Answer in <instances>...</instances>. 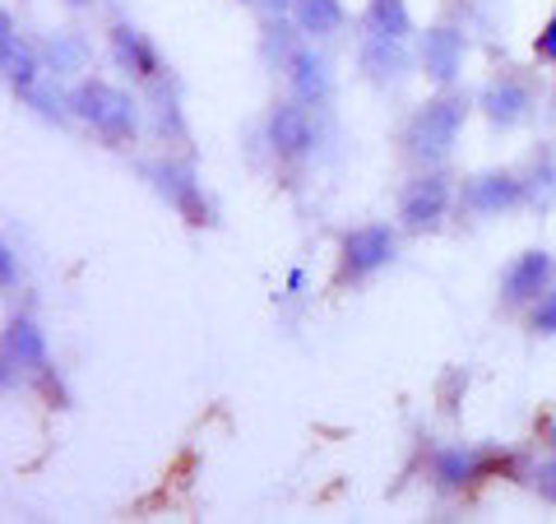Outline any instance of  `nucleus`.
<instances>
[{
	"label": "nucleus",
	"instance_id": "nucleus-1",
	"mask_svg": "<svg viewBox=\"0 0 556 524\" xmlns=\"http://www.w3.org/2000/svg\"><path fill=\"white\" fill-rule=\"evenodd\" d=\"M459 126H464V98L445 93L437 102H427V108H417V116L408 121V153L417 163H445L450 149H455L459 139Z\"/></svg>",
	"mask_w": 556,
	"mask_h": 524
},
{
	"label": "nucleus",
	"instance_id": "nucleus-2",
	"mask_svg": "<svg viewBox=\"0 0 556 524\" xmlns=\"http://www.w3.org/2000/svg\"><path fill=\"white\" fill-rule=\"evenodd\" d=\"M70 108L84 126H93L98 135L108 139H130L135 135V102L130 93H121L116 84H102V79H84L75 93H70Z\"/></svg>",
	"mask_w": 556,
	"mask_h": 524
},
{
	"label": "nucleus",
	"instance_id": "nucleus-3",
	"mask_svg": "<svg viewBox=\"0 0 556 524\" xmlns=\"http://www.w3.org/2000/svg\"><path fill=\"white\" fill-rule=\"evenodd\" d=\"M390 255H394V233L386 228V223H367V228H357V233L343 237V247H339V278L376 274Z\"/></svg>",
	"mask_w": 556,
	"mask_h": 524
},
{
	"label": "nucleus",
	"instance_id": "nucleus-4",
	"mask_svg": "<svg viewBox=\"0 0 556 524\" xmlns=\"http://www.w3.org/2000/svg\"><path fill=\"white\" fill-rule=\"evenodd\" d=\"M445 209H450V182L441 172H422V177L408 182L404 200H399V219H404L413 233H427L445 219Z\"/></svg>",
	"mask_w": 556,
	"mask_h": 524
},
{
	"label": "nucleus",
	"instance_id": "nucleus-5",
	"mask_svg": "<svg viewBox=\"0 0 556 524\" xmlns=\"http://www.w3.org/2000/svg\"><path fill=\"white\" fill-rule=\"evenodd\" d=\"M519 200H525V186H519L510 172H482V177H473L464 190V204L482 219L501 214V209H515Z\"/></svg>",
	"mask_w": 556,
	"mask_h": 524
},
{
	"label": "nucleus",
	"instance_id": "nucleus-6",
	"mask_svg": "<svg viewBox=\"0 0 556 524\" xmlns=\"http://www.w3.org/2000/svg\"><path fill=\"white\" fill-rule=\"evenodd\" d=\"M547 278H552V255L525 251V255H515V265L506 270V278H501V292H506L510 307H525L547 288Z\"/></svg>",
	"mask_w": 556,
	"mask_h": 524
},
{
	"label": "nucleus",
	"instance_id": "nucleus-7",
	"mask_svg": "<svg viewBox=\"0 0 556 524\" xmlns=\"http://www.w3.org/2000/svg\"><path fill=\"white\" fill-rule=\"evenodd\" d=\"M0 61H5V84L20 98H28L33 89H38V57H33L28 42H20V33H14L10 14L0 20Z\"/></svg>",
	"mask_w": 556,
	"mask_h": 524
},
{
	"label": "nucleus",
	"instance_id": "nucleus-8",
	"mask_svg": "<svg viewBox=\"0 0 556 524\" xmlns=\"http://www.w3.org/2000/svg\"><path fill=\"white\" fill-rule=\"evenodd\" d=\"M459 65H464V38L455 28H431L422 33V70H427V79L431 84H445L459 75Z\"/></svg>",
	"mask_w": 556,
	"mask_h": 524
},
{
	"label": "nucleus",
	"instance_id": "nucleus-9",
	"mask_svg": "<svg viewBox=\"0 0 556 524\" xmlns=\"http://www.w3.org/2000/svg\"><path fill=\"white\" fill-rule=\"evenodd\" d=\"M269 145L274 153L283 159H298L311 145V116H306V102H278L269 112Z\"/></svg>",
	"mask_w": 556,
	"mask_h": 524
},
{
	"label": "nucleus",
	"instance_id": "nucleus-10",
	"mask_svg": "<svg viewBox=\"0 0 556 524\" xmlns=\"http://www.w3.org/2000/svg\"><path fill=\"white\" fill-rule=\"evenodd\" d=\"M288 79H292V93H298V102H306V108H316V102L329 98V65L311 47L288 51Z\"/></svg>",
	"mask_w": 556,
	"mask_h": 524
},
{
	"label": "nucleus",
	"instance_id": "nucleus-11",
	"mask_svg": "<svg viewBox=\"0 0 556 524\" xmlns=\"http://www.w3.org/2000/svg\"><path fill=\"white\" fill-rule=\"evenodd\" d=\"M112 57H116L121 70H130V75H139V79H153L163 70L159 65V51H153L144 33L130 28V24H116L112 28Z\"/></svg>",
	"mask_w": 556,
	"mask_h": 524
},
{
	"label": "nucleus",
	"instance_id": "nucleus-12",
	"mask_svg": "<svg viewBox=\"0 0 556 524\" xmlns=\"http://www.w3.org/2000/svg\"><path fill=\"white\" fill-rule=\"evenodd\" d=\"M482 112H486V121H492V126L510 130V126H519V121H525V112H529V89H525V84H515V79L486 84Z\"/></svg>",
	"mask_w": 556,
	"mask_h": 524
},
{
	"label": "nucleus",
	"instance_id": "nucleus-13",
	"mask_svg": "<svg viewBox=\"0 0 556 524\" xmlns=\"http://www.w3.org/2000/svg\"><path fill=\"white\" fill-rule=\"evenodd\" d=\"M153 177H159V190L181 209L190 223H204V204H200V186L190 177V167H153Z\"/></svg>",
	"mask_w": 556,
	"mask_h": 524
},
{
	"label": "nucleus",
	"instance_id": "nucleus-14",
	"mask_svg": "<svg viewBox=\"0 0 556 524\" xmlns=\"http://www.w3.org/2000/svg\"><path fill=\"white\" fill-rule=\"evenodd\" d=\"M5 358L10 366H28V372H42L47 366V344H42V329L33 321H10V335H5Z\"/></svg>",
	"mask_w": 556,
	"mask_h": 524
},
{
	"label": "nucleus",
	"instance_id": "nucleus-15",
	"mask_svg": "<svg viewBox=\"0 0 556 524\" xmlns=\"http://www.w3.org/2000/svg\"><path fill=\"white\" fill-rule=\"evenodd\" d=\"M292 20H298V28L311 33V38H329V33H339V24H343V5L339 0H292Z\"/></svg>",
	"mask_w": 556,
	"mask_h": 524
},
{
	"label": "nucleus",
	"instance_id": "nucleus-16",
	"mask_svg": "<svg viewBox=\"0 0 556 524\" xmlns=\"http://www.w3.org/2000/svg\"><path fill=\"white\" fill-rule=\"evenodd\" d=\"M362 65H367L376 79H399L408 70L404 42H390V38H376V33H367V42H362Z\"/></svg>",
	"mask_w": 556,
	"mask_h": 524
},
{
	"label": "nucleus",
	"instance_id": "nucleus-17",
	"mask_svg": "<svg viewBox=\"0 0 556 524\" xmlns=\"http://www.w3.org/2000/svg\"><path fill=\"white\" fill-rule=\"evenodd\" d=\"M367 33H376V38H390V42H404L413 33L408 5H404V0H371V5H367Z\"/></svg>",
	"mask_w": 556,
	"mask_h": 524
},
{
	"label": "nucleus",
	"instance_id": "nucleus-18",
	"mask_svg": "<svg viewBox=\"0 0 556 524\" xmlns=\"http://www.w3.org/2000/svg\"><path fill=\"white\" fill-rule=\"evenodd\" d=\"M478 469H482V460L473 456V450L455 446V450H445V456L437 460V478H441V487H464V483L478 478Z\"/></svg>",
	"mask_w": 556,
	"mask_h": 524
},
{
	"label": "nucleus",
	"instance_id": "nucleus-19",
	"mask_svg": "<svg viewBox=\"0 0 556 524\" xmlns=\"http://www.w3.org/2000/svg\"><path fill=\"white\" fill-rule=\"evenodd\" d=\"M47 51H51V70H56V75H75V70L84 65V42L75 38V33H56Z\"/></svg>",
	"mask_w": 556,
	"mask_h": 524
},
{
	"label": "nucleus",
	"instance_id": "nucleus-20",
	"mask_svg": "<svg viewBox=\"0 0 556 524\" xmlns=\"http://www.w3.org/2000/svg\"><path fill=\"white\" fill-rule=\"evenodd\" d=\"M529 329H533V335H556V288L538 297V307L529 316Z\"/></svg>",
	"mask_w": 556,
	"mask_h": 524
},
{
	"label": "nucleus",
	"instance_id": "nucleus-21",
	"mask_svg": "<svg viewBox=\"0 0 556 524\" xmlns=\"http://www.w3.org/2000/svg\"><path fill=\"white\" fill-rule=\"evenodd\" d=\"M533 487H538V497H547L556 506V460H543L533 469Z\"/></svg>",
	"mask_w": 556,
	"mask_h": 524
},
{
	"label": "nucleus",
	"instance_id": "nucleus-22",
	"mask_svg": "<svg viewBox=\"0 0 556 524\" xmlns=\"http://www.w3.org/2000/svg\"><path fill=\"white\" fill-rule=\"evenodd\" d=\"M533 51H538V57H543V61H556V14H552V20H547V28H543V33H538V42H533Z\"/></svg>",
	"mask_w": 556,
	"mask_h": 524
},
{
	"label": "nucleus",
	"instance_id": "nucleus-23",
	"mask_svg": "<svg viewBox=\"0 0 556 524\" xmlns=\"http://www.w3.org/2000/svg\"><path fill=\"white\" fill-rule=\"evenodd\" d=\"M251 5H255V10H265V14H274V20H278L283 10H292V0H251Z\"/></svg>",
	"mask_w": 556,
	"mask_h": 524
},
{
	"label": "nucleus",
	"instance_id": "nucleus-24",
	"mask_svg": "<svg viewBox=\"0 0 556 524\" xmlns=\"http://www.w3.org/2000/svg\"><path fill=\"white\" fill-rule=\"evenodd\" d=\"M0 270H5V288L14 284V251L10 247H0Z\"/></svg>",
	"mask_w": 556,
	"mask_h": 524
},
{
	"label": "nucleus",
	"instance_id": "nucleus-25",
	"mask_svg": "<svg viewBox=\"0 0 556 524\" xmlns=\"http://www.w3.org/2000/svg\"><path fill=\"white\" fill-rule=\"evenodd\" d=\"M288 288H292V292H302V288H306V274H302V270H292V274H288Z\"/></svg>",
	"mask_w": 556,
	"mask_h": 524
},
{
	"label": "nucleus",
	"instance_id": "nucleus-26",
	"mask_svg": "<svg viewBox=\"0 0 556 524\" xmlns=\"http://www.w3.org/2000/svg\"><path fill=\"white\" fill-rule=\"evenodd\" d=\"M70 5H84V0H70Z\"/></svg>",
	"mask_w": 556,
	"mask_h": 524
},
{
	"label": "nucleus",
	"instance_id": "nucleus-27",
	"mask_svg": "<svg viewBox=\"0 0 556 524\" xmlns=\"http://www.w3.org/2000/svg\"><path fill=\"white\" fill-rule=\"evenodd\" d=\"M552 441H556V427H552Z\"/></svg>",
	"mask_w": 556,
	"mask_h": 524
}]
</instances>
